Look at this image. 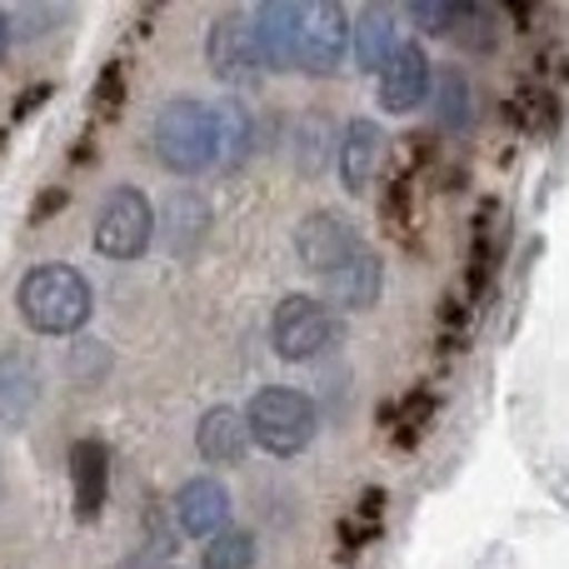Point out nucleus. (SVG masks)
Listing matches in <instances>:
<instances>
[{"label":"nucleus","instance_id":"obj_25","mask_svg":"<svg viewBox=\"0 0 569 569\" xmlns=\"http://www.w3.org/2000/svg\"><path fill=\"white\" fill-rule=\"evenodd\" d=\"M200 569H256V535L230 525L226 535H216V540L206 545Z\"/></svg>","mask_w":569,"mask_h":569},{"label":"nucleus","instance_id":"obj_24","mask_svg":"<svg viewBox=\"0 0 569 569\" xmlns=\"http://www.w3.org/2000/svg\"><path fill=\"white\" fill-rule=\"evenodd\" d=\"M385 510H390V495H385V490H365V495H360V505L350 510V520L340 525L345 555H360L365 545H370L375 535L385 530Z\"/></svg>","mask_w":569,"mask_h":569},{"label":"nucleus","instance_id":"obj_10","mask_svg":"<svg viewBox=\"0 0 569 569\" xmlns=\"http://www.w3.org/2000/svg\"><path fill=\"white\" fill-rule=\"evenodd\" d=\"M425 96H435V66L415 40H405L390 66L380 70L375 100H380V110H390V116H410V110L425 106Z\"/></svg>","mask_w":569,"mask_h":569},{"label":"nucleus","instance_id":"obj_18","mask_svg":"<svg viewBox=\"0 0 569 569\" xmlns=\"http://www.w3.org/2000/svg\"><path fill=\"white\" fill-rule=\"evenodd\" d=\"M196 450H200V460H210V465H240L250 455L246 415L230 410V405L206 410V415H200V425H196Z\"/></svg>","mask_w":569,"mask_h":569},{"label":"nucleus","instance_id":"obj_23","mask_svg":"<svg viewBox=\"0 0 569 569\" xmlns=\"http://www.w3.org/2000/svg\"><path fill=\"white\" fill-rule=\"evenodd\" d=\"M435 120H440V130H455V136H465L475 126V90L460 70L435 76Z\"/></svg>","mask_w":569,"mask_h":569},{"label":"nucleus","instance_id":"obj_4","mask_svg":"<svg viewBox=\"0 0 569 569\" xmlns=\"http://www.w3.org/2000/svg\"><path fill=\"white\" fill-rule=\"evenodd\" d=\"M340 335H345L340 315L325 300H315V295H284L276 315H270V345H276L284 365L320 360V355H330L340 345Z\"/></svg>","mask_w":569,"mask_h":569},{"label":"nucleus","instance_id":"obj_26","mask_svg":"<svg viewBox=\"0 0 569 569\" xmlns=\"http://www.w3.org/2000/svg\"><path fill=\"white\" fill-rule=\"evenodd\" d=\"M430 415H435V395H430V390H415V395H405V400H400V410L380 415V425L390 420L395 445H400V450H410V445L425 435V425H430Z\"/></svg>","mask_w":569,"mask_h":569},{"label":"nucleus","instance_id":"obj_31","mask_svg":"<svg viewBox=\"0 0 569 569\" xmlns=\"http://www.w3.org/2000/svg\"><path fill=\"white\" fill-rule=\"evenodd\" d=\"M66 20H70V10H66V6H20L10 26H16L26 40H36V36H46V30L66 26Z\"/></svg>","mask_w":569,"mask_h":569},{"label":"nucleus","instance_id":"obj_14","mask_svg":"<svg viewBox=\"0 0 569 569\" xmlns=\"http://www.w3.org/2000/svg\"><path fill=\"white\" fill-rule=\"evenodd\" d=\"M160 236H166L170 256H196L200 246L210 240V226H216V210L200 190H170L160 200V216H156Z\"/></svg>","mask_w":569,"mask_h":569},{"label":"nucleus","instance_id":"obj_12","mask_svg":"<svg viewBox=\"0 0 569 569\" xmlns=\"http://www.w3.org/2000/svg\"><path fill=\"white\" fill-rule=\"evenodd\" d=\"M70 495H76V520L96 525V515L106 510L110 495V450L100 435H80L70 445Z\"/></svg>","mask_w":569,"mask_h":569},{"label":"nucleus","instance_id":"obj_1","mask_svg":"<svg viewBox=\"0 0 569 569\" xmlns=\"http://www.w3.org/2000/svg\"><path fill=\"white\" fill-rule=\"evenodd\" d=\"M16 310L36 335L66 340V335L86 330L90 310H96V295H90V280L80 276L76 266L46 260V266L26 270V280H20V290H16Z\"/></svg>","mask_w":569,"mask_h":569},{"label":"nucleus","instance_id":"obj_2","mask_svg":"<svg viewBox=\"0 0 569 569\" xmlns=\"http://www.w3.org/2000/svg\"><path fill=\"white\" fill-rule=\"evenodd\" d=\"M156 160L170 176H206L210 166H220L216 156V106L196 96H176L160 106L156 130H150Z\"/></svg>","mask_w":569,"mask_h":569},{"label":"nucleus","instance_id":"obj_13","mask_svg":"<svg viewBox=\"0 0 569 569\" xmlns=\"http://www.w3.org/2000/svg\"><path fill=\"white\" fill-rule=\"evenodd\" d=\"M385 166V136L375 120L355 116L350 126L340 130V150H335V176H340V186L350 190V196H365V190L375 186V176H380Z\"/></svg>","mask_w":569,"mask_h":569},{"label":"nucleus","instance_id":"obj_32","mask_svg":"<svg viewBox=\"0 0 569 569\" xmlns=\"http://www.w3.org/2000/svg\"><path fill=\"white\" fill-rule=\"evenodd\" d=\"M10 40H16V26H10V16H6V10H0V60H6Z\"/></svg>","mask_w":569,"mask_h":569},{"label":"nucleus","instance_id":"obj_33","mask_svg":"<svg viewBox=\"0 0 569 569\" xmlns=\"http://www.w3.org/2000/svg\"><path fill=\"white\" fill-rule=\"evenodd\" d=\"M0 495H6V460H0Z\"/></svg>","mask_w":569,"mask_h":569},{"label":"nucleus","instance_id":"obj_8","mask_svg":"<svg viewBox=\"0 0 569 569\" xmlns=\"http://www.w3.org/2000/svg\"><path fill=\"white\" fill-rule=\"evenodd\" d=\"M350 16L335 0H310L300 6V70L310 76H330L350 50Z\"/></svg>","mask_w":569,"mask_h":569},{"label":"nucleus","instance_id":"obj_3","mask_svg":"<svg viewBox=\"0 0 569 569\" xmlns=\"http://www.w3.org/2000/svg\"><path fill=\"white\" fill-rule=\"evenodd\" d=\"M246 425H250V445H260L276 460H295V455L310 450L315 430H320V410L295 385H260L246 405Z\"/></svg>","mask_w":569,"mask_h":569},{"label":"nucleus","instance_id":"obj_19","mask_svg":"<svg viewBox=\"0 0 569 569\" xmlns=\"http://www.w3.org/2000/svg\"><path fill=\"white\" fill-rule=\"evenodd\" d=\"M350 46H355V60H360L365 70H385L395 60V50L405 46L400 10H390V6L360 10V20H355V30H350Z\"/></svg>","mask_w":569,"mask_h":569},{"label":"nucleus","instance_id":"obj_5","mask_svg":"<svg viewBox=\"0 0 569 569\" xmlns=\"http://www.w3.org/2000/svg\"><path fill=\"white\" fill-rule=\"evenodd\" d=\"M156 240V206L146 200V190L136 186H116L96 210L90 226V246L106 260H140Z\"/></svg>","mask_w":569,"mask_h":569},{"label":"nucleus","instance_id":"obj_15","mask_svg":"<svg viewBox=\"0 0 569 569\" xmlns=\"http://www.w3.org/2000/svg\"><path fill=\"white\" fill-rule=\"evenodd\" d=\"M505 250H510V226L500 220V206H480L475 230H470V260H465V284H470L475 300L500 276Z\"/></svg>","mask_w":569,"mask_h":569},{"label":"nucleus","instance_id":"obj_27","mask_svg":"<svg viewBox=\"0 0 569 569\" xmlns=\"http://www.w3.org/2000/svg\"><path fill=\"white\" fill-rule=\"evenodd\" d=\"M110 365H116V355H110V345H100V340H76L70 345V380H80V385H106L110 380Z\"/></svg>","mask_w":569,"mask_h":569},{"label":"nucleus","instance_id":"obj_29","mask_svg":"<svg viewBox=\"0 0 569 569\" xmlns=\"http://www.w3.org/2000/svg\"><path fill=\"white\" fill-rule=\"evenodd\" d=\"M455 10H460V0H410V10L405 16L415 20V30H425V36H450L455 26Z\"/></svg>","mask_w":569,"mask_h":569},{"label":"nucleus","instance_id":"obj_28","mask_svg":"<svg viewBox=\"0 0 569 569\" xmlns=\"http://www.w3.org/2000/svg\"><path fill=\"white\" fill-rule=\"evenodd\" d=\"M176 535H180L176 510H166V505L156 500L146 510V555H140V560H166V555L176 550Z\"/></svg>","mask_w":569,"mask_h":569},{"label":"nucleus","instance_id":"obj_17","mask_svg":"<svg viewBox=\"0 0 569 569\" xmlns=\"http://www.w3.org/2000/svg\"><path fill=\"white\" fill-rule=\"evenodd\" d=\"M335 150H340V130H335V120L325 116V110H305V116L290 120V166H295V176L315 180L335 160Z\"/></svg>","mask_w":569,"mask_h":569},{"label":"nucleus","instance_id":"obj_16","mask_svg":"<svg viewBox=\"0 0 569 569\" xmlns=\"http://www.w3.org/2000/svg\"><path fill=\"white\" fill-rule=\"evenodd\" d=\"M256 16V40L266 70H300V6L295 0H270L250 10Z\"/></svg>","mask_w":569,"mask_h":569},{"label":"nucleus","instance_id":"obj_9","mask_svg":"<svg viewBox=\"0 0 569 569\" xmlns=\"http://www.w3.org/2000/svg\"><path fill=\"white\" fill-rule=\"evenodd\" d=\"M40 395H46L40 355L26 350V345H6V350H0V425L20 430V425L40 410Z\"/></svg>","mask_w":569,"mask_h":569},{"label":"nucleus","instance_id":"obj_30","mask_svg":"<svg viewBox=\"0 0 569 569\" xmlns=\"http://www.w3.org/2000/svg\"><path fill=\"white\" fill-rule=\"evenodd\" d=\"M120 100H126V70H120V66H106V70L96 76V96H90V106H96V116L110 126V120L120 116Z\"/></svg>","mask_w":569,"mask_h":569},{"label":"nucleus","instance_id":"obj_22","mask_svg":"<svg viewBox=\"0 0 569 569\" xmlns=\"http://www.w3.org/2000/svg\"><path fill=\"white\" fill-rule=\"evenodd\" d=\"M450 40L455 50H465V56H490L495 46H500V16H495L490 6H475V0H460V10H455V26H450Z\"/></svg>","mask_w":569,"mask_h":569},{"label":"nucleus","instance_id":"obj_6","mask_svg":"<svg viewBox=\"0 0 569 569\" xmlns=\"http://www.w3.org/2000/svg\"><path fill=\"white\" fill-rule=\"evenodd\" d=\"M206 66L220 86H256L266 76V60H260V40H256V16L250 10H226V16L210 20L206 36Z\"/></svg>","mask_w":569,"mask_h":569},{"label":"nucleus","instance_id":"obj_11","mask_svg":"<svg viewBox=\"0 0 569 569\" xmlns=\"http://www.w3.org/2000/svg\"><path fill=\"white\" fill-rule=\"evenodd\" d=\"M176 525L186 540H216V535L230 530V490L220 480H210V475H200V480H186L176 495Z\"/></svg>","mask_w":569,"mask_h":569},{"label":"nucleus","instance_id":"obj_20","mask_svg":"<svg viewBox=\"0 0 569 569\" xmlns=\"http://www.w3.org/2000/svg\"><path fill=\"white\" fill-rule=\"evenodd\" d=\"M260 146V116L246 100H220L216 106V156L226 170H240Z\"/></svg>","mask_w":569,"mask_h":569},{"label":"nucleus","instance_id":"obj_7","mask_svg":"<svg viewBox=\"0 0 569 569\" xmlns=\"http://www.w3.org/2000/svg\"><path fill=\"white\" fill-rule=\"evenodd\" d=\"M360 250H365L360 230L345 216H335V210H310V216L295 226V256H300L305 270H315V276H325V280L340 266H350Z\"/></svg>","mask_w":569,"mask_h":569},{"label":"nucleus","instance_id":"obj_21","mask_svg":"<svg viewBox=\"0 0 569 569\" xmlns=\"http://www.w3.org/2000/svg\"><path fill=\"white\" fill-rule=\"evenodd\" d=\"M325 284H330L335 305H345V310H370V305L380 300V290H385V266H380V256L360 250L350 266H340Z\"/></svg>","mask_w":569,"mask_h":569}]
</instances>
